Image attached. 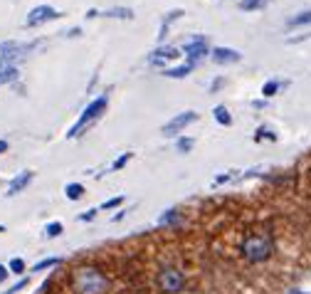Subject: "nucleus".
I'll use <instances>...</instances> for the list:
<instances>
[{
	"instance_id": "obj_1",
	"label": "nucleus",
	"mask_w": 311,
	"mask_h": 294,
	"mask_svg": "<svg viewBox=\"0 0 311 294\" xmlns=\"http://www.w3.org/2000/svg\"><path fill=\"white\" fill-rule=\"evenodd\" d=\"M72 292L74 294H111V279L104 270L94 265H82L72 270L69 277Z\"/></svg>"
},
{
	"instance_id": "obj_2",
	"label": "nucleus",
	"mask_w": 311,
	"mask_h": 294,
	"mask_svg": "<svg viewBox=\"0 0 311 294\" xmlns=\"http://www.w3.org/2000/svg\"><path fill=\"white\" fill-rule=\"evenodd\" d=\"M274 250H277V242H274L272 233H247L237 245L240 257H245L252 265L267 262L274 255Z\"/></svg>"
},
{
	"instance_id": "obj_3",
	"label": "nucleus",
	"mask_w": 311,
	"mask_h": 294,
	"mask_svg": "<svg viewBox=\"0 0 311 294\" xmlns=\"http://www.w3.org/2000/svg\"><path fill=\"white\" fill-rule=\"evenodd\" d=\"M106 104H109V96H106V94H101V96H97V99H94V102H92V104H89L87 109H84V111H82V114H79L77 124H74V126L69 129V136L74 139V136H79V134H82V131H84V129H89V126H92V124L97 121L99 116L104 114V109H106Z\"/></svg>"
},
{
	"instance_id": "obj_4",
	"label": "nucleus",
	"mask_w": 311,
	"mask_h": 294,
	"mask_svg": "<svg viewBox=\"0 0 311 294\" xmlns=\"http://www.w3.org/2000/svg\"><path fill=\"white\" fill-rule=\"evenodd\" d=\"M156 287L163 294H178L185 287V275L178 267H161L156 275Z\"/></svg>"
},
{
	"instance_id": "obj_5",
	"label": "nucleus",
	"mask_w": 311,
	"mask_h": 294,
	"mask_svg": "<svg viewBox=\"0 0 311 294\" xmlns=\"http://www.w3.org/2000/svg\"><path fill=\"white\" fill-rule=\"evenodd\" d=\"M32 45H22L15 40H8V42H0V67H13L18 59L30 52Z\"/></svg>"
},
{
	"instance_id": "obj_6",
	"label": "nucleus",
	"mask_w": 311,
	"mask_h": 294,
	"mask_svg": "<svg viewBox=\"0 0 311 294\" xmlns=\"http://www.w3.org/2000/svg\"><path fill=\"white\" fill-rule=\"evenodd\" d=\"M195 119H198V114L195 111H183V114H175L173 119L163 126V136H175V134H180V131L185 129V126H190Z\"/></svg>"
},
{
	"instance_id": "obj_7",
	"label": "nucleus",
	"mask_w": 311,
	"mask_h": 294,
	"mask_svg": "<svg viewBox=\"0 0 311 294\" xmlns=\"http://www.w3.org/2000/svg\"><path fill=\"white\" fill-rule=\"evenodd\" d=\"M183 52L188 55V64H198V62L205 57V52H208L205 37L198 35V37H193V40H188V42L183 45Z\"/></svg>"
},
{
	"instance_id": "obj_8",
	"label": "nucleus",
	"mask_w": 311,
	"mask_h": 294,
	"mask_svg": "<svg viewBox=\"0 0 311 294\" xmlns=\"http://www.w3.org/2000/svg\"><path fill=\"white\" fill-rule=\"evenodd\" d=\"M59 18V13L55 8H50V5H37V8H32L30 10V15H27V25L30 27H35V25H42V22H47V20H55Z\"/></svg>"
},
{
	"instance_id": "obj_9",
	"label": "nucleus",
	"mask_w": 311,
	"mask_h": 294,
	"mask_svg": "<svg viewBox=\"0 0 311 294\" xmlns=\"http://www.w3.org/2000/svg\"><path fill=\"white\" fill-rule=\"evenodd\" d=\"M32 176H35L32 171H22L20 176H15V178L10 181V185H8V195H18L20 190H25L27 183L32 181Z\"/></svg>"
},
{
	"instance_id": "obj_10",
	"label": "nucleus",
	"mask_w": 311,
	"mask_h": 294,
	"mask_svg": "<svg viewBox=\"0 0 311 294\" xmlns=\"http://www.w3.org/2000/svg\"><path fill=\"white\" fill-rule=\"evenodd\" d=\"M240 52L237 50H230V47H215L213 50V59L217 64H230V62H240Z\"/></svg>"
},
{
	"instance_id": "obj_11",
	"label": "nucleus",
	"mask_w": 311,
	"mask_h": 294,
	"mask_svg": "<svg viewBox=\"0 0 311 294\" xmlns=\"http://www.w3.org/2000/svg\"><path fill=\"white\" fill-rule=\"evenodd\" d=\"M178 57H180V50L168 45V47H158L153 52V57H151V62H153V64H161L163 59H178Z\"/></svg>"
},
{
	"instance_id": "obj_12",
	"label": "nucleus",
	"mask_w": 311,
	"mask_h": 294,
	"mask_svg": "<svg viewBox=\"0 0 311 294\" xmlns=\"http://www.w3.org/2000/svg\"><path fill=\"white\" fill-rule=\"evenodd\" d=\"M213 116L217 124H222V126H230L232 124V116H230V111H227V107H222V104H217L213 109Z\"/></svg>"
},
{
	"instance_id": "obj_13",
	"label": "nucleus",
	"mask_w": 311,
	"mask_h": 294,
	"mask_svg": "<svg viewBox=\"0 0 311 294\" xmlns=\"http://www.w3.org/2000/svg\"><path fill=\"white\" fill-rule=\"evenodd\" d=\"M64 193H67V198H69V201H79V198L84 195V185L82 183H69L67 188H64Z\"/></svg>"
},
{
	"instance_id": "obj_14",
	"label": "nucleus",
	"mask_w": 311,
	"mask_h": 294,
	"mask_svg": "<svg viewBox=\"0 0 311 294\" xmlns=\"http://www.w3.org/2000/svg\"><path fill=\"white\" fill-rule=\"evenodd\" d=\"M183 15V10H173V13H168V18L163 20V25H161V32H158V40H163V37L168 35V25L173 22L175 18H180Z\"/></svg>"
},
{
	"instance_id": "obj_15",
	"label": "nucleus",
	"mask_w": 311,
	"mask_h": 294,
	"mask_svg": "<svg viewBox=\"0 0 311 294\" xmlns=\"http://www.w3.org/2000/svg\"><path fill=\"white\" fill-rule=\"evenodd\" d=\"M15 79H18V70L15 67H3L0 70V87L8 84V82H15Z\"/></svg>"
},
{
	"instance_id": "obj_16",
	"label": "nucleus",
	"mask_w": 311,
	"mask_h": 294,
	"mask_svg": "<svg viewBox=\"0 0 311 294\" xmlns=\"http://www.w3.org/2000/svg\"><path fill=\"white\" fill-rule=\"evenodd\" d=\"M193 70V64H180V67H173V70H166V77H173V79H180V77H185V74Z\"/></svg>"
},
{
	"instance_id": "obj_17",
	"label": "nucleus",
	"mask_w": 311,
	"mask_h": 294,
	"mask_svg": "<svg viewBox=\"0 0 311 294\" xmlns=\"http://www.w3.org/2000/svg\"><path fill=\"white\" fill-rule=\"evenodd\" d=\"M62 259L59 257H47V259H42V262H37L35 267H32V272H42V270H50V267H57Z\"/></svg>"
},
{
	"instance_id": "obj_18",
	"label": "nucleus",
	"mask_w": 311,
	"mask_h": 294,
	"mask_svg": "<svg viewBox=\"0 0 311 294\" xmlns=\"http://www.w3.org/2000/svg\"><path fill=\"white\" fill-rule=\"evenodd\" d=\"M306 22H311V10H304V13H299V15L289 18V27H296V25H306Z\"/></svg>"
},
{
	"instance_id": "obj_19",
	"label": "nucleus",
	"mask_w": 311,
	"mask_h": 294,
	"mask_svg": "<svg viewBox=\"0 0 311 294\" xmlns=\"http://www.w3.org/2000/svg\"><path fill=\"white\" fill-rule=\"evenodd\" d=\"M109 18H121V20H131L134 18V10H129V8H114V10H109L106 13Z\"/></svg>"
},
{
	"instance_id": "obj_20",
	"label": "nucleus",
	"mask_w": 311,
	"mask_h": 294,
	"mask_svg": "<svg viewBox=\"0 0 311 294\" xmlns=\"http://www.w3.org/2000/svg\"><path fill=\"white\" fill-rule=\"evenodd\" d=\"M8 270H10L13 275H22V272H25V259L13 257L10 259V265H8Z\"/></svg>"
},
{
	"instance_id": "obj_21",
	"label": "nucleus",
	"mask_w": 311,
	"mask_h": 294,
	"mask_svg": "<svg viewBox=\"0 0 311 294\" xmlns=\"http://www.w3.org/2000/svg\"><path fill=\"white\" fill-rule=\"evenodd\" d=\"M264 0H240V10H259Z\"/></svg>"
},
{
	"instance_id": "obj_22",
	"label": "nucleus",
	"mask_w": 311,
	"mask_h": 294,
	"mask_svg": "<svg viewBox=\"0 0 311 294\" xmlns=\"http://www.w3.org/2000/svg\"><path fill=\"white\" fill-rule=\"evenodd\" d=\"M62 230H64L62 222H50V225L45 227V235H47V238H57V235H62Z\"/></svg>"
},
{
	"instance_id": "obj_23",
	"label": "nucleus",
	"mask_w": 311,
	"mask_h": 294,
	"mask_svg": "<svg viewBox=\"0 0 311 294\" xmlns=\"http://www.w3.org/2000/svg\"><path fill=\"white\" fill-rule=\"evenodd\" d=\"M277 92H279V82H274V79H269V82L262 87V94H264L267 99H269V96H274Z\"/></svg>"
},
{
	"instance_id": "obj_24",
	"label": "nucleus",
	"mask_w": 311,
	"mask_h": 294,
	"mask_svg": "<svg viewBox=\"0 0 311 294\" xmlns=\"http://www.w3.org/2000/svg\"><path fill=\"white\" fill-rule=\"evenodd\" d=\"M193 146H195L193 139H178V141H175V148H178L180 153H188V151H190Z\"/></svg>"
},
{
	"instance_id": "obj_25",
	"label": "nucleus",
	"mask_w": 311,
	"mask_h": 294,
	"mask_svg": "<svg viewBox=\"0 0 311 294\" xmlns=\"http://www.w3.org/2000/svg\"><path fill=\"white\" fill-rule=\"evenodd\" d=\"M121 203H124V195H116V198H109V201H106L104 205H101V210H114V208H119Z\"/></svg>"
},
{
	"instance_id": "obj_26",
	"label": "nucleus",
	"mask_w": 311,
	"mask_h": 294,
	"mask_svg": "<svg viewBox=\"0 0 311 294\" xmlns=\"http://www.w3.org/2000/svg\"><path fill=\"white\" fill-rule=\"evenodd\" d=\"M180 220V215H178V213H175V210H168V213H166V215H161V225H168V222H178Z\"/></svg>"
},
{
	"instance_id": "obj_27",
	"label": "nucleus",
	"mask_w": 311,
	"mask_h": 294,
	"mask_svg": "<svg viewBox=\"0 0 311 294\" xmlns=\"http://www.w3.org/2000/svg\"><path fill=\"white\" fill-rule=\"evenodd\" d=\"M94 218H97V208H89V210H84V213L79 215L82 222H89V220H94Z\"/></svg>"
},
{
	"instance_id": "obj_28",
	"label": "nucleus",
	"mask_w": 311,
	"mask_h": 294,
	"mask_svg": "<svg viewBox=\"0 0 311 294\" xmlns=\"http://www.w3.org/2000/svg\"><path fill=\"white\" fill-rule=\"evenodd\" d=\"M131 156H134V153H124V156H121L119 161H114V166H111V168H114V171H121L124 166L129 164V158H131Z\"/></svg>"
},
{
	"instance_id": "obj_29",
	"label": "nucleus",
	"mask_w": 311,
	"mask_h": 294,
	"mask_svg": "<svg viewBox=\"0 0 311 294\" xmlns=\"http://www.w3.org/2000/svg\"><path fill=\"white\" fill-rule=\"evenodd\" d=\"M22 287H27V279H20V282H18V284H15V287H10V289H8V294H15V292H20Z\"/></svg>"
},
{
	"instance_id": "obj_30",
	"label": "nucleus",
	"mask_w": 311,
	"mask_h": 294,
	"mask_svg": "<svg viewBox=\"0 0 311 294\" xmlns=\"http://www.w3.org/2000/svg\"><path fill=\"white\" fill-rule=\"evenodd\" d=\"M8 275H10V270H8L5 265H0V282H5V279H8Z\"/></svg>"
},
{
	"instance_id": "obj_31",
	"label": "nucleus",
	"mask_w": 311,
	"mask_h": 294,
	"mask_svg": "<svg viewBox=\"0 0 311 294\" xmlns=\"http://www.w3.org/2000/svg\"><path fill=\"white\" fill-rule=\"evenodd\" d=\"M227 178H230V173H222V176H220V178H215V185L225 183V181H227Z\"/></svg>"
},
{
	"instance_id": "obj_32",
	"label": "nucleus",
	"mask_w": 311,
	"mask_h": 294,
	"mask_svg": "<svg viewBox=\"0 0 311 294\" xmlns=\"http://www.w3.org/2000/svg\"><path fill=\"white\" fill-rule=\"evenodd\" d=\"M220 87H222V79H217V82H213V87H210V89H213V92H215V89H220Z\"/></svg>"
},
{
	"instance_id": "obj_33",
	"label": "nucleus",
	"mask_w": 311,
	"mask_h": 294,
	"mask_svg": "<svg viewBox=\"0 0 311 294\" xmlns=\"http://www.w3.org/2000/svg\"><path fill=\"white\" fill-rule=\"evenodd\" d=\"M8 151V141H0V153H5Z\"/></svg>"
},
{
	"instance_id": "obj_34",
	"label": "nucleus",
	"mask_w": 311,
	"mask_h": 294,
	"mask_svg": "<svg viewBox=\"0 0 311 294\" xmlns=\"http://www.w3.org/2000/svg\"><path fill=\"white\" fill-rule=\"evenodd\" d=\"M0 233H5V227H3V225H0Z\"/></svg>"
}]
</instances>
